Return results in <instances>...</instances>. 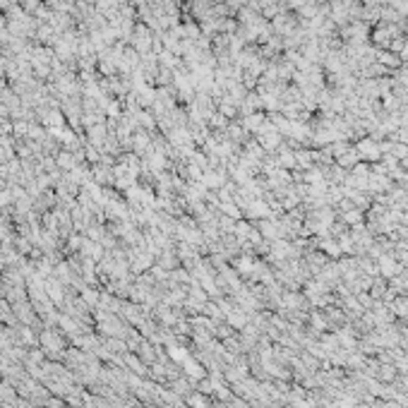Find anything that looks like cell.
Returning <instances> with one entry per match:
<instances>
[{
    "label": "cell",
    "instance_id": "obj_1",
    "mask_svg": "<svg viewBox=\"0 0 408 408\" xmlns=\"http://www.w3.org/2000/svg\"><path fill=\"white\" fill-rule=\"evenodd\" d=\"M406 113H408V111H406Z\"/></svg>",
    "mask_w": 408,
    "mask_h": 408
}]
</instances>
